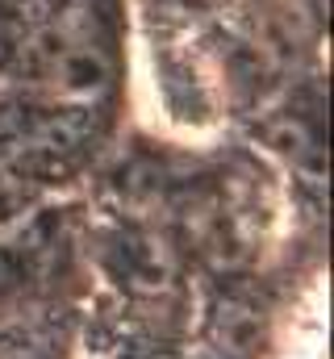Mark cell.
I'll use <instances>...</instances> for the list:
<instances>
[{
  "label": "cell",
  "mask_w": 334,
  "mask_h": 359,
  "mask_svg": "<svg viewBox=\"0 0 334 359\" xmlns=\"http://www.w3.org/2000/svg\"><path fill=\"white\" fill-rule=\"evenodd\" d=\"M21 63H29V72L51 84L55 96H63L67 104H88L109 88V59L100 46L84 42V38H67V34H42L25 42Z\"/></svg>",
  "instance_id": "6da1fadb"
}]
</instances>
